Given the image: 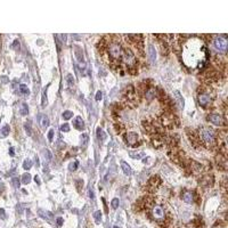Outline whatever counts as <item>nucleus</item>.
I'll use <instances>...</instances> for the list:
<instances>
[{"label":"nucleus","instance_id":"obj_1","mask_svg":"<svg viewBox=\"0 0 228 228\" xmlns=\"http://www.w3.org/2000/svg\"><path fill=\"white\" fill-rule=\"evenodd\" d=\"M146 212H147V216L152 220H154L160 227L166 228L170 226L172 217H171L170 211L166 209L164 204L157 203L155 201V203L148 210H146Z\"/></svg>","mask_w":228,"mask_h":228},{"label":"nucleus","instance_id":"obj_2","mask_svg":"<svg viewBox=\"0 0 228 228\" xmlns=\"http://www.w3.org/2000/svg\"><path fill=\"white\" fill-rule=\"evenodd\" d=\"M197 136L207 148H217V131L211 127H201L196 130Z\"/></svg>","mask_w":228,"mask_h":228},{"label":"nucleus","instance_id":"obj_3","mask_svg":"<svg viewBox=\"0 0 228 228\" xmlns=\"http://www.w3.org/2000/svg\"><path fill=\"white\" fill-rule=\"evenodd\" d=\"M216 97V93H213L212 88L209 84H202L197 89V101L198 104L203 108H209L212 106L213 99Z\"/></svg>","mask_w":228,"mask_h":228},{"label":"nucleus","instance_id":"obj_4","mask_svg":"<svg viewBox=\"0 0 228 228\" xmlns=\"http://www.w3.org/2000/svg\"><path fill=\"white\" fill-rule=\"evenodd\" d=\"M140 102V93L132 84H128L122 93V103H125L129 107H136Z\"/></svg>","mask_w":228,"mask_h":228},{"label":"nucleus","instance_id":"obj_5","mask_svg":"<svg viewBox=\"0 0 228 228\" xmlns=\"http://www.w3.org/2000/svg\"><path fill=\"white\" fill-rule=\"evenodd\" d=\"M107 54L111 59V62L115 64V69H119L120 63L122 61V55H123V49L122 46L119 41H112L107 45Z\"/></svg>","mask_w":228,"mask_h":228},{"label":"nucleus","instance_id":"obj_6","mask_svg":"<svg viewBox=\"0 0 228 228\" xmlns=\"http://www.w3.org/2000/svg\"><path fill=\"white\" fill-rule=\"evenodd\" d=\"M160 125L162 128L172 130L177 127H179L180 121H179V118L173 112H163L160 116Z\"/></svg>","mask_w":228,"mask_h":228},{"label":"nucleus","instance_id":"obj_7","mask_svg":"<svg viewBox=\"0 0 228 228\" xmlns=\"http://www.w3.org/2000/svg\"><path fill=\"white\" fill-rule=\"evenodd\" d=\"M122 59L125 63V66L127 67L128 72L130 74H137V58H136L134 52L130 49V48H125L123 49V55H122Z\"/></svg>","mask_w":228,"mask_h":228},{"label":"nucleus","instance_id":"obj_8","mask_svg":"<svg viewBox=\"0 0 228 228\" xmlns=\"http://www.w3.org/2000/svg\"><path fill=\"white\" fill-rule=\"evenodd\" d=\"M127 40L135 46L138 49V52L142 54V56H144V35L143 34H128Z\"/></svg>","mask_w":228,"mask_h":228},{"label":"nucleus","instance_id":"obj_9","mask_svg":"<svg viewBox=\"0 0 228 228\" xmlns=\"http://www.w3.org/2000/svg\"><path fill=\"white\" fill-rule=\"evenodd\" d=\"M212 45H213L215 49L218 50L220 54H226L227 52V38H226V35L215 38L213 41H212Z\"/></svg>","mask_w":228,"mask_h":228},{"label":"nucleus","instance_id":"obj_10","mask_svg":"<svg viewBox=\"0 0 228 228\" xmlns=\"http://www.w3.org/2000/svg\"><path fill=\"white\" fill-rule=\"evenodd\" d=\"M162 184V180L159 176H153L151 177L146 184V189L148 193H155L156 190L159 189V187L161 186Z\"/></svg>","mask_w":228,"mask_h":228},{"label":"nucleus","instance_id":"obj_11","mask_svg":"<svg viewBox=\"0 0 228 228\" xmlns=\"http://www.w3.org/2000/svg\"><path fill=\"white\" fill-rule=\"evenodd\" d=\"M198 183L200 185L204 188L211 187L215 183V176L212 173H207V172H203L201 173V176L198 177Z\"/></svg>","mask_w":228,"mask_h":228},{"label":"nucleus","instance_id":"obj_12","mask_svg":"<svg viewBox=\"0 0 228 228\" xmlns=\"http://www.w3.org/2000/svg\"><path fill=\"white\" fill-rule=\"evenodd\" d=\"M186 134H187V136H188V139H189L190 144L193 145L194 148H200L201 146H203L202 145V143H201V140H200V138H198V136H197L196 130L190 129V128H187Z\"/></svg>","mask_w":228,"mask_h":228},{"label":"nucleus","instance_id":"obj_13","mask_svg":"<svg viewBox=\"0 0 228 228\" xmlns=\"http://www.w3.org/2000/svg\"><path fill=\"white\" fill-rule=\"evenodd\" d=\"M123 139H125V144L131 147H137L139 145V137L136 132H127L123 135Z\"/></svg>","mask_w":228,"mask_h":228},{"label":"nucleus","instance_id":"obj_14","mask_svg":"<svg viewBox=\"0 0 228 228\" xmlns=\"http://www.w3.org/2000/svg\"><path fill=\"white\" fill-rule=\"evenodd\" d=\"M207 121L211 122L212 125H217V127H224L226 125V120L222 119V116L218 113H210L207 115Z\"/></svg>","mask_w":228,"mask_h":228},{"label":"nucleus","instance_id":"obj_15","mask_svg":"<svg viewBox=\"0 0 228 228\" xmlns=\"http://www.w3.org/2000/svg\"><path fill=\"white\" fill-rule=\"evenodd\" d=\"M151 143L155 148H161L162 146L166 144V135L164 132L162 134H155L151 136Z\"/></svg>","mask_w":228,"mask_h":228},{"label":"nucleus","instance_id":"obj_16","mask_svg":"<svg viewBox=\"0 0 228 228\" xmlns=\"http://www.w3.org/2000/svg\"><path fill=\"white\" fill-rule=\"evenodd\" d=\"M216 166L219 170L226 171L227 170V156L221 154V153H218L216 155Z\"/></svg>","mask_w":228,"mask_h":228},{"label":"nucleus","instance_id":"obj_17","mask_svg":"<svg viewBox=\"0 0 228 228\" xmlns=\"http://www.w3.org/2000/svg\"><path fill=\"white\" fill-rule=\"evenodd\" d=\"M195 195H196V192H190V190L184 189L181 193V198L186 203H193L195 200Z\"/></svg>","mask_w":228,"mask_h":228},{"label":"nucleus","instance_id":"obj_18","mask_svg":"<svg viewBox=\"0 0 228 228\" xmlns=\"http://www.w3.org/2000/svg\"><path fill=\"white\" fill-rule=\"evenodd\" d=\"M156 89H157V88L151 86V87H148L145 91H144L143 95H144V97H145L148 102H152L154 98H156Z\"/></svg>","mask_w":228,"mask_h":228},{"label":"nucleus","instance_id":"obj_19","mask_svg":"<svg viewBox=\"0 0 228 228\" xmlns=\"http://www.w3.org/2000/svg\"><path fill=\"white\" fill-rule=\"evenodd\" d=\"M123 110V105L120 103H115V104H112V106H111V111H112V115H113V118L115 119H118L119 118V114L120 112Z\"/></svg>","mask_w":228,"mask_h":228},{"label":"nucleus","instance_id":"obj_20","mask_svg":"<svg viewBox=\"0 0 228 228\" xmlns=\"http://www.w3.org/2000/svg\"><path fill=\"white\" fill-rule=\"evenodd\" d=\"M39 125H40V128H41L42 130H46V129L48 128V125H49V119H48L47 115H45V114L40 115Z\"/></svg>","mask_w":228,"mask_h":228},{"label":"nucleus","instance_id":"obj_21","mask_svg":"<svg viewBox=\"0 0 228 228\" xmlns=\"http://www.w3.org/2000/svg\"><path fill=\"white\" fill-rule=\"evenodd\" d=\"M152 86V81L151 80H144V81H140L139 84H138V88H139V93H144L146 89L148 88V87H151Z\"/></svg>","mask_w":228,"mask_h":228},{"label":"nucleus","instance_id":"obj_22","mask_svg":"<svg viewBox=\"0 0 228 228\" xmlns=\"http://www.w3.org/2000/svg\"><path fill=\"white\" fill-rule=\"evenodd\" d=\"M107 39L106 38H102L101 39V41L98 42V45H97V48H98V50L101 54H104V52H106V49H107Z\"/></svg>","mask_w":228,"mask_h":228},{"label":"nucleus","instance_id":"obj_23","mask_svg":"<svg viewBox=\"0 0 228 228\" xmlns=\"http://www.w3.org/2000/svg\"><path fill=\"white\" fill-rule=\"evenodd\" d=\"M73 125L75 127L76 130H83L84 129V122L80 116H76L74 120H73Z\"/></svg>","mask_w":228,"mask_h":228},{"label":"nucleus","instance_id":"obj_24","mask_svg":"<svg viewBox=\"0 0 228 228\" xmlns=\"http://www.w3.org/2000/svg\"><path fill=\"white\" fill-rule=\"evenodd\" d=\"M114 130H115V132H116L118 135H123L125 132V125L121 123V122H115V123H114Z\"/></svg>","mask_w":228,"mask_h":228},{"label":"nucleus","instance_id":"obj_25","mask_svg":"<svg viewBox=\"0 0 228 228\" xmlns=\"http://www.w3.org/2000/svg\"><path fill=\"white\" fill-rule=\"evenodd\" d=\"M143 210H144V197H140L135 203V211L139 212V211H143Z\"/></svg>","mask_w":228,"mask_h":228},{"label":"nucleus","instance_id":"obj_26","mask_svg":"<svg viewBox=\"0 0 228 228\" xmlns=\"http://www.w3.org/2000/svg\"><path fill=\"white\" fill-rule=\"evenodd\" d=\"M75 57H76V59L80 62L81 64V66H83V55H82V50H81V48L80 47H75Z\"/></svg>","mask_w":228,"mask_h":228},{"label":"nucleus","instance_id":"obj_27","mask_svg":"<svg viewBox=\"0 0 228 228\" xmlns=\"http://www.w3.org/2000/svg\"><path fill=\"white\" fill-rule=\"evenodd\" d=\"M121 168H122V171H123V173H125L127 176H130V175H131L132 170H131L130 166H129L127 162L122 161V162H121Z\"/></svg>","mask_w":228,"mask_h":228},{"label":"nucleus","instance_id":"obj_28","mask_svg":"<svg viewBox=\"0 0 228 228\" xmlns=\"http://www.w3.org/2000/svg\"><path fill=\"white\" fill-rule=\"evenodd\" d=\"M175 97L177 98V101L179 102V105H180V108H184V106H185V102H184V98H183V96H181V93H179L178 90H175Z\"/></svg>","mask_w":228,"mask_h":228},{"label":"nucleus","instance_id":"obj_29","mask_svg":"<svg viewBox=\"0 0 228 228\" xmlns=\"http://www.w3.org/2000/svg\"><path fill=\"white\" fill-rule=\"evenodd\" d=\"M148 50H149V57H151V62L154 63L156 59V50H155V47L154 46H149V48H148Z\"/></svg>","mask_w":228,"mask_h":228},{"label":"nucleus","instance_id":"obj_30","mask_svg":"<svg viewBox=\"0 0 228 228\" xmlns=\"http://www.w3.org/2000/svg\"><path fill=\"white\" fill-rule=\"evenodd\" d=\"M194 225L196 228H204V221L201 217H196L194 219Z\"/></svg>","mask_w":228,"mask_h":228},{"label":"nucleus","instance_id":"obj_31","mask_svg":"<svg viewBox=\"0 0 228 228\" xmlns=\"http://www.w3.org/2000/svg\"><path fill=\"white\" fill-rule=\"evenodd\" d=\"M30 181H31V175L30 173H24L23 176H22V183L23 184H25V185H28V184H30Z\"/></svg>","mask_w":228,"mask_h":228},{"label":"nucleus","instance_id":"obj_32","mask_svg":"<svg viewBox=\"0 0 228 228\" xmlns=\"http://www.w3.org/2000/svg\"><path fill=\"white\" fill-rule=\"evenodd\" d=\"M220 188H221V190L224 193H226V190H227V177H225V178L221 179V181H220Z\"/></svg>","mask_w":228,"mask_h":228},{"label":"nucleus","instance_id":"obj_33","mask_svg":"<svg viewBox=\"0 0 228 228\" xmlns=\"http://www.w3.org/2000/svg\"><path fill=\"white\" fill-rule=\"evenodd\" d=\"M172 48H173V52H176V54L180 52V50H181V43L179 41H175L173 45H172Z\"/></svg>","mask_w":228,"mask_h":228},{"label":"nucleus","instance_id":"obj_34","mask_svg":"<svg viewBox=\"0 0 228 228\" xmlns=\"http://www.w3.org/2000/svg\"><path fill=\"white\" fill-rule=\"evenodd\" d=\"M97 137H98L99 140H104V139L106 138V134L104 132L102 128H98V129H97Z\"/></svg>","mask_w":228,"mask_h":228},{"label":"nucleus","instance_id":"obj_35","mask_svg":"<svg viewBox=\"0 0 228 228\" xmlns=\"http://www.w3.org/2000/svg\"><path fill=\"white\" fill-rule=\"evenodd\" d=\"M130 156L132 159H143L145 156L144 152H137V153H130Z\"/></svg>","mask_w":228,"mask_h":228},{"label":"nucleus","instance_id":"obj_36","mask_svg":"<svg viewBox=\"0 0 228 228\" xmlns=\"http://www.w3.org/2000/svg\"><path fill=\"white\" fill-rule=\"evenodd\" d=\"M88 140H89V136H88V134H83V135L81 136V145H82V147H84V146L87 145Z\"/></svg>","mask_w":228,"mask_h":228},{"label":"nucleus","instance_id":"obj_37","mask_svg":"<svg viewBox=\"0 0 228 228\" xmlns=\"http://www.w3.org/2000/svg\"><path fill=\"white\" fill-rule=\"evenodd\" d=\"M9 135V125H5V127H2L1 128V136H4V137H6V136Z\"/></svg>","mask_w":228,"mask_h":228},{"label":"nucleus","instance_id":"obj_38","mask_svg":"<svg viewBox=\"0 0 228 228\" xmlns=\"http://www.w3.org/2000/svg\"><path fill=\"white\" fill-rule=\"evenodd\" d=\"M71 118H73L72 111H65V112L63 113V119H64V120H69V119H71Z\"/></svg>","mask_w":228,"mask_h":228},{"label":"nucleus","instance_id":"obj_39","mask_svg":"<svg viewBox=\"0 0 228 228\" xmlns=\"http://www.w3.org/2000/svg\"><path fill=\"white\" fill-rule=\"evenodd\" d=\"M20 90L22 91V93H25V95H28L30 93V89L28 88L26 84H20Z\"/></svg>","mask_w":228,"mask_h":228},{"label":"nucleus","instance_id":"obj_40","mask_svg":"<svg viewBox=\"0 0 228 228\" xmlns=\"http://www.w3.org/2000/svg\"><path fill=\"white\" fill-rule=\"evenodd\" d=\"M78 166H79V162H78V161L72 162V163L69 166V170H70V171H75V170L78 169Z\"/></svg>","mask_w":228,"mask_h":228},{"label":"nucleus","instance_id":"obj_41","mask_svg":"<svg viewBox=\"0 0 228 228\" xmlns=\"http://www.w3.org/2000/svg\"><path fill=\"white\" fill-rule=\"evenodd\" d=\"M66 80H67V84H69V87H72V86H74V80H73L72 74H67V75H66Z\"/></svg>","mask_w":228,"mask_h":228},{"label":"nucleus","instance_id":"obj_42","mask_svg":"<svg viewBox=\"0 0 228 228\" xmlns=\"http://www.w3.org/2000/svg\"><path fill=\"white\" fill-rule=\"evenodd\" d=\"M28 113H29L28 105H26L25 103H23V104H22V106H21V114H23V115H26Z\"/></svg>","mask_w":228,"mask_h":228},{"label":"nucleus","instance_id":"obj_43","mask_svg":"<svg viewBox=\"0 0 228 228\" xmlns=\"http://www.w3.org/2000/svg\"><path fill=\"white\" fill-rule=\"evenodd\" d=\"M31 166H32V162L30 161V160H25V161H24V163H23V168H24L25 170H29Z\"/></svg>","mask_w":228,"mask_h":228},{"label":"nucleus","instance_id":"obj_44","mask_svg":"<svg viewBox=\"0 0 228 228\" xmlns=\"http://www.w3.org/2000/svg\"><path fill=\"white\" fill-rule=\"evenodd\" d=\"M111 205H112V207H113L114 210H116L118 207H119V198H113L112 200V203H111Z\"/></svg>","mask_w":228,"mask_h":228},{"label":"nucleus","instance_id":"obj_45","mask_svg":"<svg viewBox=\"0 0 228 228\" xmlns=\"http://www.w3.org/2000/svg\"><path fill=\"white\" fill-rule=\"evenodd\" d=\"M61 130H62L63 132H67V131H70V125H69V123H64V125H62V127H61Z\"/></svg>","mask_w":228,"mask_h":228},{"label":"nucleus","instance_id":"obj_46","mask_svg":"<svg viewBox=\"0 0 228 228\" xmlns=\"http://www.w3.org/2000/svg\"><path fill=\"white\" fill-rule=\"evenodd\" d=\"M42 153H43V154H46L45 156H46V159H47L48 161H49V160H52V153H50L48 149H43V151H42Z\"/></svg>","mask_w":228,"mask_h":228},{"label":"nucleus","instance_id":"obj_47","mask_svg":"<svg viewBox=\"0 0 228 228\" xmlns=\"http://www.w3.org/2000/svg\"><path fill=\"white\" fill-rule=\"evenodd\" d=\"M82 186H83V180H81V179L76 180V188H78V190H79V192L82 189Z\"/></svg>","mask_w":228,"mask_h":228},{"label":"nucleus","instance_id":"obj_48","mask_svg":"<svg viewBox=\"0 0 228 228\" xmlns=\"http://www.w3.org/2000/svg\"><path fill=\"white\" fill-rule=\"evenodd\" d=\"M42 106L45 107L46 105H47V93L46 91H43V95H42Z\"/></svg>","mask_w":228,"mask_h":228},{"label":"nucleus","instance_id":"obj_49","mask_svg":"<svg viewBox=\"0 0 228 228\" xmlns=\"http://www.w3.org/2000/svg\"><path fill=\"white\" fill-rule=\"evenodd\" d=\"M93 217L96 219V222H99V221H101V212H99V211H96V212L93 213Z\"/></svg>","mask_w":228,"mask_h":228},{"label":"nucleus","instance_id":"obj_50","mask_svg":"<svg viewBox=\"0 0 228 228\" xmlns=\"http://www.w3.org/2000/svg\"><path fill=\"white\" fill-rule=\"evenodd\" d=\"M13 186H15L16 188L20 187V179L18 178H14L13 179Z\"/></svg>","mask_w":228,"mask_h":228},{"label":"nucleus","instance_id":"obj_51","mask_svg":"<svg viewBox=\"0 0 228 228\" xmlns=\"http://www.w3.org/2000/svg\"><path fill=\"white\" fill-rule=\"evenodd\" d=\"M13 48H15L16 50L20 49V42H18V40H15V41L13 42Z\"/></svg>","mask_w":228,"mask_h":228},{"label":"nucleus","instance_id":"obj_52","mask_svg":"<svg viewBox=\"0 0 228 228\" xmlns=\"http://www.w3.org/2000/svg\"><path fill=\"white\" fill-rule=\"evenodd\" d=\"M52 139H54V130H50L49 132H48V140L49 142H52Z\"/></svg>","mask_w":228,"mask_h":228},{"label":"nucleus","instance_id":"obj_53","mask_svg":"<svg viewBox=\"0 0 228 228\" xmlns=\"http://www.w3.org/2000/svg\"><path fill=\"white\" fill-rule=\"evenodd\" d=\"M102 96H103V95H102V91H97V93H96V97H95V98H96V101H102Z\"/></svg>","mask_w":228,"mask_h":228},{"label":"nucleus","instance_id":"obj_54","mask_svg":"<svg viewBox=\"0 0 228 228\" xmlns=\"http://www.w3.org/2000/svg\"><path fill=\"white\" fill-rule=\"evenodd\" d=\"M25 130H26L28 135H31V134H32L31 130H30V125H29V123H26V125H25Z\"/></svg>","mask_w":228,"mask_h":228},{"label":"nucleus","instance_id":"obj_55","mask_svg":"<svg viewBox=\"0 0 228 228\" xmlns=\"http://www.w3.org/2000/svg\"><path fill=\"white\" fill-rule=\"evenodd\" d=\"M6 217V213H5V210L4 209H0V218H2V219H5Z\"/></svg>","mask_w":228,"mask_h":228},{"label":"nucleus","instance_id":"obj_56","mask_svg":"<svg viewBox=\"0 0 228 228\" xmlns=\"http://www.w3.org/2000/svg\"><path fill=\"white\" fill-rule=\"evenodd\" d=\"M1 80L4 81V83H8V78H7V76H2Z\"/></svg>","mask_w":228,"mask_h":228},{"label":"nucleus","instance_id":"obj_57","mask_svg":"<svg viewBox=\"0 0 228 228\" xmlns=\"http://www.w3.org/2000/svg\"><path fill=\"white\" fill-rule=\"evenodd\" d=\"M103 203H104V207H105V212L107 213V205H106V202H105V198H103Z\"/></svg>","mask_w":228,"mask_h":228},{"label":"nucleus","instance_id":"obj_58","mask_svg":"<svg viewBox=\"0 0 228 228\" xmlns=\"http://www.w3.org/2000/svg\"><path fill=\"white\" fill-rule=\"evenodd\" d=\"M57 222H58V225H62V224H63V219H62V218H57Z\"/></svg>","mask_w":228,"mask_h":228},{"label":"nucleus","instance_id":"obj_59","mask_svg":"<svg viewBox=\"0 0 228 228\" xmlns=\"http://www.w3.org/2000/svg\"><path fill=\"white\" fill-rule=\"evenodd\" d=\"M34 179H35V181H37V184H40V180H39V177L37 176V177H35V178H34Z\"/></svg>","mask_w":228,"mask_h":228},{"label":"nucleus","instance_id":"obj_60","mask_svg":"<svg viewBox=\"0 0 228 228\" xmlns=\"http://www.w3.org/2000/svg\"><path fill=\"white\" fill-rule=\"evenodd\" d=\"M9 153H11V155H13V154H14V149H13V148H11V149H9Z\"/></svg>","mask_w":228,"mask_h":228},{"label":"nucleus","instance_id":"obj_61","mask_svg":"<svg viewBox=\"0 0 228 228\" xmlns=\"http://www.w3.org/2000/svg\"><path fill=\"white\" fill-rule=\"evenodd\" d=\"M89 195H90V197H93V190H90V193H89Z\"/></svg>","mask_w":228,"mask_h":228},{"label":"nucleus","instance_id":"obj_62","mask_svg":"<svg viewBox=\"0 0 228 228\" xmlns=\"http://www.w3.org/2000/svg\"><path fill=\"white\" fill-rule=\"evenodd\" d=\"M1 45H2V41H1V39H0V50H1Z\"/></svg>","mask_w":228,"mask_h":228},{"label":"nucleus","instance_id":"obj_63","mask_svg":"<svg viewBox=\"0 0 228 228\" xmlns=\"http://www.w3.org/2000/svg\"><path fill=\"white\" fill-rule=\"evenodd\" d=\"M113 228H119V227H118V226H114V227Z\"/></svg>","mask_w":228,"mask_h":228}]
</instances>
